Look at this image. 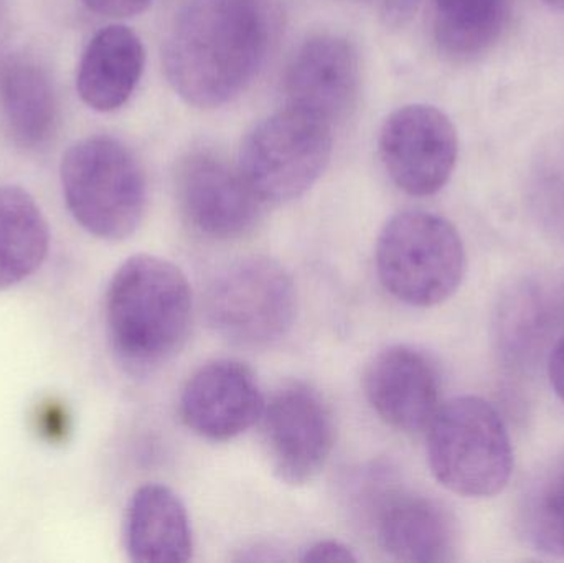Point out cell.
<instances>
[{
  "label": "cell",
  "instance_id": "obj_1",
  "mask_svg": "<svg viewBox=\"0 0 564 563\" xmlns=\"http://www.w3.org/2000/svg\"><path fill=\"white\" fill-rule=\"evenodd\" d=\"M274 30L271 0H188L165 42L169 83L188 105H227L260 72Z\"/></svg>",
  "mask_w": 564,
  "mask_h": 563
},
{
  "label": "cell",
  "instance_id": "obj_2",
  "mask_svg": "<svg viewBox=\"0 0 564 563\" xmlns=\"http://www.w3.org/2000/svg\"><path fill=\"white\" fill-rule=\"evenodd\" d=\"M192 310L181 268L154 255L128 258L106 291V333L116 359L134 373L167 362L187 340Z\"/></svg>",
  "mask_w": 564,
  "mask_h": 563
},
{
  "label": "cell",
  "instance_id": "obj_3",
  "mask_svg": "<svg viewBox=\"0 0 564 563\" xmlns=\"http://www.w3.org/2000/svg\"><path fill=\"white\" fill-rule=\"evenodd\" d=\"M59 182L69 214L93 237L126 240L144 218V169L119 139L91 136L75 142L63 154Z\"/></svg>",
  "mask_w": 564,
  "mask_h": 563
},
{
  "label": "cell",
  "instance_id": "obj_4",
  "mask_svg": "<svg viewBox=\"0 0 564 563\" xmlns=\"http://www.w3.org/2000/svg\"><path fill=\"white\" fill-rule=\"evenodd\" d=\"M427 463L440 485L464 498H494L512 478V440L500 413L480 397L443 403L427 426Z\"/></svg>",
  "mask_w": 564,
  "mask_h": 563
},
{
  "label": "cell",
  "instance_id": "obj_5",
  "mask_svg": "<svg viewBox=\"0 0 564 563\" xmlns=\"http://www.w3.org/2000/svg\"><path fill=\"white\" fill-rule=\"evenodd\" d=\"M466 250L449 220L430 212L393 215L377 241V271L384 290L413 307L446 303L464 280Z\"/></svg>",
  "mask_w": 564,
  "mask_h": 563
},
{
  "label": "cell",
  "instance_id": "obj_6",
  "mask_svg": "<svg viewBox=\"0 0 564 563\" xmlns=\"http://www.w3.org/2000/svg\"><path fill=\"white\" fill-rule=\"evenodd\" d=\"M330 154L332 126L288 106L248 132L238 171L261 202L284 204L318 181Z\"/></svg>",
  "mask_w": 564,
  "mask_h": 563
},
{
  "label": "cell",
  "instance_id": "obj_7",
  "mask_svg": "<svg viewBox=\"0 0 564 563\" xmlns=\"http://www.w3.org/2000/svg\"><path fill=\"white\" fill-rule=\"evenodd\" d=\"M297 311L294 281L267 257L235 261L215 277L205 294V314L215 333L237 346L264 347L291 331Z\"/></svg>",
  "mask_w": 564,
  "mask_h": 563
},
{
  "label": "cell",
  "instance_id": "obj_8",
  "mask_svg": "<svg viewBox=\"0 0 564 563\" xmlns=\"http://www.w3.org/2000/svg\"><path fill=\"white\" fill-rule=\"evenodd\" d=\"M271 469L289 486L314 481L330 458L335 423L324 397L304 382L280 387L260 419Z\"/></svg>",
  "mask_w": 564,
  "mask_h": 563
},
{
  "label": "cell",
  "instance_id": "obj_9",
  "mask_svg": "<svg viewBox=\"0 0 564 563\" xmlns=\"http://www.w3.org/2000/svg\"><path fill=\"white\" fill-rule=\"evenodd\" d=\"M378 151L398 188L413 197H430L449 182L459 141L443 111L434 106L408 105L384 119Z\"/></svg>",
  "mask_w": 564,
  "mask_h": 563
},
{
  "label": "cell",
  "instance_id": "obj_10",
  "mask_svg": "<svg viewBox=\"0 0 564 563\" xmlns=\"http://www.w3.org/2000/svg\"><path fill=\"white\" fill-rule=\"evenodd\" d=\"M175 195L188 225L214 240L250 234L263 204L238 169L208 152L182 159L175 172Z\"/></svg>",
  "mask_w": 564,
  "mask_h": 563
},
{
  "label": "cell",
  "instance_id": "obj_11",
  "mask_svg": "<svg viewBox=\"0 0 564 563\" xmlns=\"http://www.w3.org/2000/svg\"><path fill=\"white\" fill-rule=\"evenodd\" d=\"M264 402L247 364L212 360L195 370L182 390V422L202 439L228 442L260 422Z\"/></svg>",
  "mask_w": 564,
  "mask_h": 563
},
{
  "label": "cell",
  "instance_id": "obj_12",
  "mask_svg": "<svg viewBox=\"0 0 564 563\" xmlns=\"http://www.w3.org/2000/svg\"><path fill=\"white\" fill-rule=\"evenodd\" d=\"M364 387L375 413L398 432H424L443 405L436 364L411 346L378 353L365 370Z\"/></svg>",
  "mask_w": 564,
  "mask_h": 563
},
{
  "label": "cell",
  "instance_id": "obj_13",
  "mask_svg": "<svg viewBox=\"0 0 564 563\" xmlns=\"http://www.w3.org/2000/svg\"><path fill=\"white\" fill-rule=\"evenodd\" d=\"M360 65L344 36H311L295 52L285 73L288 106L334 126L357 102Z\"/></svg>",
  "mask_w": 564,
  "mask_h": 563
},
{
  "label": "cell",
  "instance_id": "obj_14",
  "mask_svg": "<svg viewBox=\"0 0 564 563\" xmlns=\"http://www.w3.org/2000/svg\"><path fill=\"white\" fill-rule=\"evenodd\" d=\"M375 531L381 549L394 561H454L456 529L446 509L416 492L388 489L377 499Z\"/></svg>",
  "mask_w": 564,
  "mask_h": 563
},
{
  "label": "cell",
  "instance_id": "obj_15",
  "mask_svg": "<svg viewBox=\"0 0 564 563\" xmlns=\"http://www.w3.org/2000/svg\"><path fill=\"white\" fill-rule=\"evenodd\" d=\"M122 541L132 562L191 561L194 538L184 502L167 486H142L126 508Z\"/></svg>",
  "mask_w": 564,
  "mask_h": 563
},
{
  "label": "cell",
  "instance_id": "obj_16",
  "mask_svg": "<svg viewBox=\"0 0 564 563\" xmlns=\"http://www.w3.org/2000/svg\"><path fill=\"white\" fill-rule=\"evenodd\" d=\"M144 65V45L134 30L119 23L102 26L79 58L76 91L95 111H116L131 98Z\"/></svg>",
  "mask_w": 564,
  "mask_h": 563
},
{
  "label": "cell",
  "instance_id": "obj_17",
  "mask_svg": "<svg viewBox=\"0 0 564 563\" xmlns=\"http://www.w3.org/2000/svg\"><path fill=\"white\" fill-rule=\"evenodd\" d=\"M0 109L7 134L23 151H42L58 131L59 105L52 76L29 56L10 58L0 69Z\"/></svg>",
  "mask_w": 564,
  "mask_h": 563
},
{
  "label": "cell",
  "instance_id": "obj_18",
  "mask_svg": "<svg viewBox=\"0 0 564 563\" xmlns=\"http://www.w3.org/2000/svg\"><path fill=\"white\" fill-rule=\"evenodd\" d=\"M48 250V224L35 198L19 185H0V291L32 277Z\"/></svg>",
  "mask_w": 564,
  "mask_h": 563
},
{
  "label": "cell",
  "instance_id": "obj_19",
  "mask_svg": "<svg viewBox=\"0 0 564 563\" xmlns=\"http://www.w3.org/2000/svg\"><path fill=\"white\" fill-rule=\"evenodd\" d=\"M434 39L449 58H476L489 52L507 20V0H433Z\"/></svg>",
  "mask_w": 564,
  "mask_h": 563
},
{
  "label": "cell",
  "instance_id": "obj_20",
  "mask_svg": "<svg viewBox=\"0 0 564 563\" xmlns=\"http://www.w3.org/2000/svg\"><path fill=\"white\" fill-rule=\"evenodd\" d=\"M519 531L533 551L564 559V455L525 489L519 506Z\"/></svg>",
  "mask_w": 564,
  "mask_h": 563
},
{
  "label": "cell",
  "instance_id": "obj_21",
  "mask_svg": "<svg viewBox=\"0 0 564 563\" xmlns=\"http://www.w3.org/2000/svg\"><path fill=\"white\" fill-rule=\"evenodd\" d=\"M93 12L111 19H128L144 12L152 0H83Z\"/></svg>",
  "mask_w": 564,
  "mask_h": 563
},
{
  "label": "cell",
  "instance_id": "obj_22",
  "mask_svg": "<svg viewBox=\"0 0 564 563\" xmlns=\"http://www.w3.org/2000/svg\"><path fill=\"white\" fill-rule=\"evenodd\" d=\"M302 562H357L354 552L348 545L338 541H321L304 552Z\"/></svg>",
  "mask_w": 564,
  "mask_h": 563
},
{
  "label": "cell",
  "instance_id": "obj_23",
  "mask_svg": "<svg viewBox=\"0 0 564 563\" xmlns=\"http://www.w3.org/2000/svg\"><path fill=\"white\" fill-rule=\"evenodd\" d=\"M549 379L556 396L564 403V334L556 340L549 356Z\"/></svg>",
  "mask_w": 564,
  "mask_h": 563
},
{
  "label": "cell",
  "instance_id": "obj_24",
  "mask_svg": "<svg viewBox=\"0 0 564 563\" xmlns=\"http://www.w3.org/2000/svg\"><path fill=\"white\" fill-rule=\"evenodd\" d=\"M545 2L556 7V9H564V0H545Z\"/></svg>",
  "mask_w": 564,
  "mask_h": 563
}]
</instances>
